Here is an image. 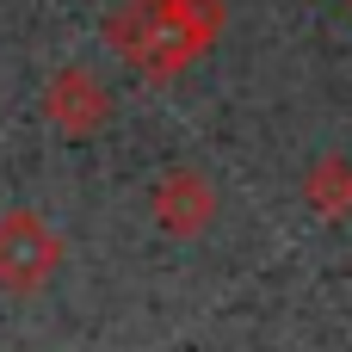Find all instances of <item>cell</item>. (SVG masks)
<instances>
[{"instance_id":"cell-1","label":"cell","mask_w":352,"mask_h":352,"mask_svg":"<svg viewBox=\"0 0 352 352\" xmlns=\"http://www.w3.org/2000/svg\"><path fill=\"white\" fill-rule=\"evenodd\" d=\"M223 31V0H124L105 19L111 50L148 74V80H173L179 68H192Z\"/></svg>"},{"instance_id":"cell-2","label":"cell","mask_w":352,"mask_h":352,"mask_svg":"<svg viewBox=\"0 0 352 352\" xmlns=\"http://www.w3.org/2000/svg\"><path fill=\"white\" fill-rule=\"evenodd\" d=\"M62 235L37 210H0V291L31 297L62 272Z\"/></svg>"},{"instance_id":"cell-3","label":"cell","mask_w":352,"mask_h":352,"mask_svg":"<svg viewBox=\"0 0 352 352\" xmlns=\"http://www.w3.org/2000/svg\"><path fill=\"white\" fill-rule=\"evenodd\" d=\"M43 118L62 136H93V130L111 124V93H105L99 74H87L80 62H68V68H56L43 80Z\"/></svg>"},{"instance_id":"cell-4","label":"cell","mask_w":352,"mask_h":352,"mask_svg":"<svg viewBox=\"0 0 352 352\" xmlns=\"http://www.w3.org/2000/svg\"><path fill=\"white\" fill-rule=\"evenodd\" d=\"M148 210H155V223L167 229V235H179V241H192V235H204L210 223H217V186L198 173V167H167L155 186H148Z\"/></svg>"},{"instance_id":"cell-5","label":"cell","mask_w":352,"mask_h":352,"mask_svg":"<svg viewBox=\"0 0 352 352\" xmlns=\"http://www.w3.org/2000/svg\"><path fill=\"white\" fill-rule=\"evenodd\" d=\"M303 198H309L316 217H346L352 210V161L346 155H322L303 173Z\"/></svg>"}]
</instances>
